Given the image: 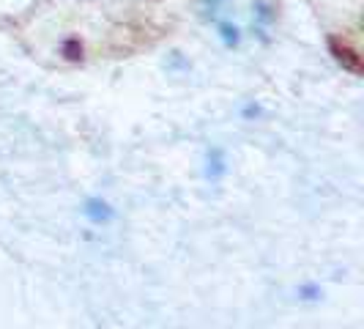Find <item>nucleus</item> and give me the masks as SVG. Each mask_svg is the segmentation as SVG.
<instances>
[{"label": "nucleus", "mask_w": 364, "mask_h": 329, "mask_svg": "<svg viewBox=\"0 0 364 329\" xmlns=\"http://www.w3.org/2000/svg\"><path fill=\"white\" fill-rule=\"evenodd\" d=\"M228 176V157H225V151L222 148H211L208 154H205V179L208 182H222Z\"/></svg>", "instance_id": "7ed1b4c3"}, {"label": "nucleus", "mask_w": 364, "mask_h": 329, "mask_svg": "<svg viewBox=\"0 0 364 329\" xmlns=\"http://www.w3.org/2000/svg\"><path fill=\"white\" fill-rule=\"evenodd\" d=\"M217 31H219V38H222V44L228 47V50H233V47H238L241 44V31H238V25H233V22H217Z\"/></svg>", "instance_id": "20e7f679"}, {"label": "nucleus", "mask_w": 364, "mask_h": 329, "mask_svg": "<svg viewBox=\"0 0 364 329\" xmlns=\"http://www.w3.org/2000/svg\"><path fill=\"white\" fill-rule=\"evenodd\" d=\"M328 47H331V53H334V58L346 66L348 72H353V74H359L362 72V58H359V53L350 47V44H340V38H328Z\"/></svg>", "instance_id": "f257e3e1"}, {"label": "nucleus", "mask_w": 364, "mask_h": 329, "mask_svg": "<svg viewBox=\"0 0 364 329\" xmlns=\"http://www.w3.org/2000/svg\"><path fill=\"white\" fill-rule=\"evenodd\" d=\"M60 55H63L66 61H72V63L82 61V55H85V50H82V41H80L77 36L63 38V44H60Z\"/></svg>", "instance_id": "39448f33"}, {"label": "nucleus", "mask_w": 364, "mask_h": 329, "mask_svg": "<svg viewBox=\"0 0 364 329\" xmlns=\"http://www.w3.org/2000/svg\"><path fill=\"white\" fill-rule=\"evenodd\" d=\"M82 214L91 219L93 225H107V222L115 219V209L107 201H102V198H88L85 206H82Z\"/></svg>", "instance_id": "f03ea898"}]
</instances>
